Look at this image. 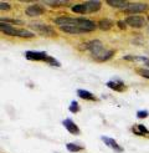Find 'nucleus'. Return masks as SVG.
I'll use <instances>...</instances> for the list:
<instances>
[{
  "mask_svg": "<svg viewBox=\"0 0 149 153\" xmlns=\"http://www.w3.org/2000/svg\"><path fill=\"white\" fill-rule=\"evenodd\" d=\"M0 30L9 36H16V37H22V39H32L35 37V34L29 31L26 29H20V27H15L14 25H10L7 22H3L0 24Z\"/></svg>",
  "mask_w": 149,
  "mask_h": 153,
  "instance_id": "obj_1",
  "label": "nucleus"
},
{
  "mask_svg": "<svg viewBox=\"0 0 149 153\" xmlns=\"http://www.w3.org/2000/svg\"><path fill=\"white\" fill-rule=\"evenodd\" d=\"M125 22H127V25H129L131 27L142 29L145 26L147 19L144 16H142V15H129V16L125 19Z\"/></svg>",
  "mask_w": 149,
  "mask_h": 153,
  "instance_id": "obj_2",
  "label": "nucleus"
},
{
  "mask_svg": "<svg viewBox=\"0 0 149 153\" xmlns=\"http://www.w3.org/2000/svg\"><path fill=\"white\" fill-rule=\"evenodd\" d=\"M104 49H106V48H104V45L100 40H92V41L87 42V50L91 52V55H92L93 59H96L97 56H100L101 52Z\"/></svg>",
  "mask_w": 149,
  "mask_h": 153,
  "instance_id": "obj_3",
  "label": "nucleus"
},
{
  "mask_svg": "<svg viewBox=\"0 0 149 153\" xmlns=\"http://www.w3.org/2000/svg\"><path fill=\"white\" fill-rule=\"evenodd\" d=\"M148 9H149V5L145 3H131L124 11L129 13L131 15H137V14L147 11Z\"/></svg>",
  "mask_w": 149,
  "mask_h": 153,
  "instance_id": "obj_4",
  "label": "nucleus"
},
{
  "mask_svg": "<svg viewBox=\"0 0 149 153\" xmlns=\"http://www.w3.org/2000/svg\"><path fill=\"white\" fill-rule=\"evenodd\" d=\"M25 57L29 61H45L47 60V53L44 51H26L25 52Z\"/></svg>",
  "mask_w": 149,
  "mask_h": 153,
  "instance_id": "obj_5",
  "label": "nucleus"
},
{
  "mask_svg": "<svg viewBox=\"0 0 149 153\" xmlns=\"http://www.w3.org/2000/svg\"><path fill=\"white\" fill-rule=\"evenodd\" d=\"M34 29L42 36H56V31L49 25H42V24H32Z\"/></svg>",
  "mask_w": 149,
  "mask_h": 153,
  "instance_id": "obj_6",
  "label": "nucleus"
},
{
  "mask_svg": "<svg viewBox=\"0 0 149 153\" xmlns=\"http://www.w3.org/2000/svg\"><path fill=\"white\" fill-rule=\"evenodd\" d=\"M25 14L29 15V16H40V15L45 14V7L40 6V5H30L26 7V10H25Z\"/></svg>",
  "mask_w": 149,
  "mask_h": 153,
  "instance_id": "obj_7",
  "label": "nucleus"
},
{
  "mask_svg": "<svg viewBox=\"0 0 149 153\" xmlns=\"http://www.w3.org/2000/svg\"><path fill=\"white\" fill-rule=\"evenodd\" d=\"M62 125L65 126V128H66L71 134H80V128H78V126L74 123L72 120H70V118L63 120V121H62Z\"/></svg>",
  "mask_w": 149,
  "mask_h": 153,
  "instance_id": "obj_8",
  "label": "nucleus"
},
{
  "mask_svg": "<svg viewBox=\"0 0 149 153\" xmlns=\"http://www.w3.org/2000/svg\"><path fill=\"white\" fill-rule=\"evenodd\" d=\"M85 6H86L87 13L92 14V13H97V11L101 10L102 3L100 1V0H91V1H86L85 3Z\"/></svg>",
  "mask_w": 149,
  "mask_h": 153,
  "instance_id": "obj_9",
  "label": "nucleus"
},
{
  "mask_svg": "<svg viewBox=\"0 0 149 153\" xmlns=\"http://www.w3.org/2000/svg\"><path fill=\"white\" fill-rule=\"evenodd\" d=\"M107 87H109L111 90H114V91H118V92H122V91L125 90V85L122 80L119 79H114L112 81H108L107 82Z\"/></svg>",
  "mask_w": 149,
  "mask_h": 153,
  "instance_id": "obj_10",
  "label": "nucleus"
},
{
  "mask_svg": "<svg viewBox=\"0 0 149 153\" xmlns=\"http://www.w3.org/2000/svg\"><path fill=\"white\" fill-rule=\"evenodd\" d=\"M101 140L102 142H104V144H107V146L112 149H114L116 152H123V148L119 146V144L113 140V138H111V137H107V136H102L101 137Z\"/></svg>",
  "mask_w": 149,
  "mask_h": 153,
  "instance_id": "obj_11",
  "label": "nucleus"
},
{
  "mask_svg": "<svg viewBox=\"0 0 149 153\" xmlns=\"http://www.w3.org/2000/svg\"><path fill=\"white\" fill-rule=\"evenodd\" d=\"M114 53H116V51H114V50L104 49V50L101 52V55H100V56H97L94 60H96V61H98V62H104V61L111 60L112 57L114 56Z\"/></svg>",
  "mask_w": 149,
  "mask_h": 153,
  "instance_id": "obj_12",
  "label": "nucleus"
},
{
  "mask_svg": "<svg viewBox=\"0 0 149 153\" xmlns=\"http://www.w3.org/2000/svg\"><path fill=\"white\" fill-rule=\"evenodd\" d=\"M107 4L109 6H112V7H116V9H123V10H125L131 3L127 1V0H107Z\"/></svg>",
  "mask_w": 149,
  "mask_h": 153,
  "instance_id": "obj_13",
  "label": "nucleus"
},
{
  "mask_svg": "<svg viewBox=\"0 0 149 153\" xmlns=\"http://www.w3.org/2000/svg\"><path fill=\"white\" fill-rule=\"evenodd\" d=\"M97 25H98V29H101L102 31H108V30H111L112 27H113L114 22H113V20H111L109 18H104V19L100 20Z\"/></svg>",
  "mask_w": 149,
  "mask_h": 153,
  "instance_id": "obj_14",
  "label": "nucleus"
},
{
  "mask_svg": "<svg viewBox=\"0 0 149 153\" xmlns=\"http://www.w3.org/2000/svg\"><path fill=\"white\" fill-rule=\"evenodd\" d=\"M60 30H61L62 33H66V34H86L85 30L80 29L78 26H61L60 27Z\"/></svg>",
  "mask_w": 149,
  "mask_h": 153,
  "instance_id": "obj_15",
  "label": "nucleus"
},
{
  "mask_svg": "<svg viewBox=\"0 0 149 153\" xmlns=\"http://www.w3.org/2000/svg\"><path fill=\"white\" fill-rule=\"evenodd\" d=\"M77 95H78V97L82 98V100H86V101H97V98L94 97V95L91 94L89 91H86V90H77Z\"/></svg>",
  "mask_w": 149,
  "mask_h": 153,
  "instance_id": "obj_16",
  "label": "nucleus"
},
{
  "mask_svg": "<svg viewBox=\"0 0 149 153\" xmlns=\"http://www.w3.org/2000/svg\"><path fill=\"white\" fill-rule=\"evenodd\" d=\"M136 127H137V129L136 128H132V131L136 133V134H138V136H147V134H149L148 128L144 125H138Z\"/></svg>",
  "mask_w": 149,
  "mask_h": 153,
  "instance_id": "obj_17",
  "label": "nucleus"
},
{
  "mask_svg": "<svg viewBox=\"0 0 149 153\" xmlns=\"http://www.w3.org/2000/svg\"><path fill=\"white\" fill-rule=\"evenodd\" d=\"M71 10L76 14H87V10H86V6L85 4H76L71 7Z\"/></svg>",
  "mask_w": 149,
  "mask_h": 153,
  "instance_id": "obj_18",
  "label": "nucleus"
},
{
  "mask_svg": "<svg viewBox=\"0 0 149 153\" xmlns=\"http://www.w3.org/2000/svg\"><path fill=\"white\" fill-rule=\"evenodd\" d=\"M66 148H67V151H69V152H80V151L85 149V147L78 146V144H76V143H67Z\"/></svg>",
  "mask_w": 149,
  "mask_h": 153,
  "instance_id": "obj_19",
  "label": "nucleus"
},
{
  "mask_svg": "<svg viewBox=\"0 0 149 153\" xmlns=\"http://www.w3.org/2000/svg\"><path fill=\"white\" fill-rule=\"evenodd\" d=\"M1 21L3 22H7L10 25H22L24 21L22 20H19V19H11V18H1Z\"/></svg>",
  "mask_w": 149,
  "mask_h": 153,
  "instance_id": "obj_20",
  "label": "nucleus"
},
{
  "mask_svg": "<svg viewBox=\"0 0 149 153\" xmlns=\"http://www.w3.org/2000/svg\"><path fill=\"white\" fill-rule=\"evenodd\" d=\"M137 74L139 76H142V77H144V79H148L149 80V68H144V67H140L137 70Z\"/></svg>",
  "mask_w": 149,
  "mask_h": 153,
  "instance_id": "obj_21",
  "label": "nucleus"
},
{
  "mask_svg": "<svg viewBox=\"0 0 149 153\" xmlns=\"http://www.w3.org/2000/svg\"><path fill=\"white\" fill-rule=\"evenodd\" d=\"M69 110H70V112H72V113H77V112L80 111V105H78V102H77V101H72L71 105H70V107H69Z\"/></svg>",
  "mask_w": 149,
  "mask_h": 153,
  "instance_id": "obj_22",
  "label": "nucleus"
},
{
  "mask_svg": "<svg viewBox=\"0 0 149 153\" xmlns=\"http://www.w3.org/2000/svg\"><path fill=\"white\" fill-rule=\"evenodd\" d=\"M46 62H47L49 65H51V66H56V67H60V66H61V64H60L55 57H51V56H49V57H47Z\"/></svg>",
  "mask_w": 149,
  "mask_h": 153,
  "instance_id": "obj_23",
  "label": "nucleus"
},
{
  "mask_svg": "<svg viewBox=\"0 0 149 153\" xmlns=\"http://www.w3.org/2000/svg\"><path fill=\"white\" fill-rule=\"evenodd\" d=\"M46 4H49L51 6H65L69 3L67 1H46Z\"/></svg>",
  "mask_w": 149,
  "mask_h": 153,
  "instance_id": "obj_24",
  "label": "nucleus"
},
{
  "mask_svg": "<svg viewBox=\"0 0 149 153\" xmlns=\"http://www.w3.org/2000/svg\"><path fill=\"white\" fill-rule=\"evenodd\" d=\"M148 116H149V112L147 110H142V111L137 112V117L138 118H147Z\"/></svg>",
  "mask_w": 149,
  "mask_h": 153,
  "instance_id": "obj_25",
  "label": "nucleus"
},
{
  "mask_svg": "<svg viewBox=\"0 0 149 153\" xmlns=\"http://www.w3.org/2000/svg\"><path fill=\"white\" fill-rule=\"evenodd\" d=\"M117 26L121 30H125L127 29V22L124 20H119V21H117Z\"/></svg>",
  "mask_w": 149,
  "mask_h": 153,
  "instance_id": "obj_26",
  "label": "nucleus"
},
{
  "mask_svg": "<svg viewBox=\"0 0 149 153\" xmlns=\"http://www.w3.org/2000/svg\"><path fill=\"white\" fill-rule=\"evenodd\" d=\"M0 9H1V10H10V5L7 3L0 1Z\"/></svg>",
  "mask_w": 149,
  "mask_h": 153,
  "instance_id": "obj_27",
  "label": "nucleus"
},
{
  "mask_svg": "<svg viewBox=\"0 0 149 153\" xmlns=\"http://www.w3.org/2000/svg\"><path fill=\"white\" fill-rule=\"evenodd\" d=\"M145 66H147V67H149V61H147V62H145Z\"/></svg>",
  "mask_w": 149,
  "mask_h": 153,
  "instance_id": "obj_28",
  "label": "nucleus"
},
{
  "mask_svg": "<svg viewBox=\"0 0 149 153\" xmlns=\"http://www.w3.org/2000/svg\"><path fill=\"white\" fill-rule=\"evenodd\" d=\"M147 20H148V21H149V15H148V19H147Z\"/></svg>",
  "mask_w": 149,
  "mask_h": 153,
  "instance_id": "obj_29",
  "label": "nucleus"
},
{
  "mask_svg": "<svg viewBox=\"0 0 149 153\" xmlns=\"http://www.w3.org/2000/svg\"><path fill=\"white\" fill-rule=\"evenodd\" d=\"M148 34H149V27H148Z\"/></svg>",
  "mask_w": 149,
  "mask_h": 153,
  "instance_id": "obj_30",
  "label": "nucleus"
}]
</instances>
